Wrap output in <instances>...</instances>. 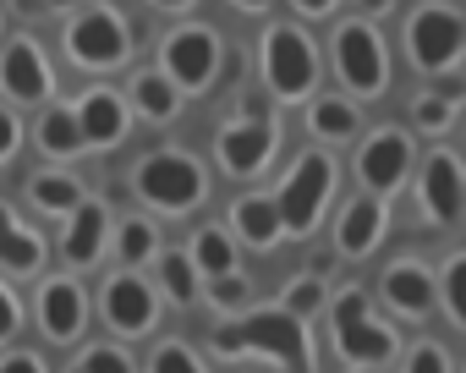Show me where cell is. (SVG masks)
<instances>
[{
	"instance_id": "obj_1",
	"label": "cell",
	"mask_w": 466,
	"mask_h": 373,
	"mask_svg": "<svg viewBox=\"0 0 466 373\" xmlns=\"http://www.w3.org/2000/svg\"><path fill=\"white\" fill-rule=\"evenodd\" d=\"M248 346L297 368L302 362V318L297 313H258V318H248L237 329H214V351L219 357H242Z\"/></svg>"
},
{
	"instance_id": "obj_2",
	"label": "cell",
	"mask_w": 466,
	"mask_h": 373,
	"mask_svg": "<svg viewBox=\"0 0 466 373\" xmlns=\"http://www.w3.org/2000/svg\"><path fill=\"white\" fill-rule=\"evenodd\" d=\"M406 45H411V61L422 72H444L461 61L466 50V17L450 12V6H422L411 23H406Z\"/></svg>"
},
{
	"instance_id": "obj_3",
	"label": "cell",
	"mask_w": 466,
	"mask_h": 373,
	"mask_svg": "<svg viewBox=\"0 0 466 373\" xmlns=\"http://www.w3.org/2000/svg\"><path fill=\"white\" fill-rule=\"evenodd\" d=\"M329 186H335V165L324 154H302L297 170H291V181H286V193H280V204H275L280 209V226L297 231V237H308L319 226V209L329 198Z\"/></svg>"
},
{
	"instance_id": "obj_4",
	"label": "cell",
	"mask_w": 466,
	"mask_h": 373,
	"mask_svg": "<svg viewBox=\"0 0 466 373\" xmlns=\"http://www.w3.org/2000/svg\"><path fill=\"white\" fill-rule=\"evenodd\" d=\"M137 193L154 209H192L203 198V170L187 154H148L137 165Z\"/></svg>"
},
{
	"instance_id": "obj_5",
	"label": "cell",
	"mask_w": 466,
	"mask_h": 373,
	"mask_svg": "<svg viewBox=\"0 0 466 373\" xmlns=\"http://www.w3.org/2000/svg\"><path fill=\"white\" fill-rule=\"evenodd\" d=\"M264 77H269V88L280 94V99H302L308 88H313V77H319V61H313V45L297 34V28H269V39H264Z\"/></svg>"
},
{
	"instance_id": "obj_6",
	"label": "cell",
	"mask_w": 466,
	"mask_h": 373,
	"mask_svg": "<svg viewBox=\"0 0 466 373\" xmlns=\"http://www.w3.org/2000/svg\"><path fill=\"white\" fill-rule=\"evenodd\" d=\"M335 66H340V77H346L357 94H379L384 77H390L384 39H379L368 23H346V28L335 34Z\"/></svg>"
},
{
	"instance_id": "obj_7",
	"label": "cell",
	"mask_w": 466,
	"mask_h": 373,
	"mask_svg": "<svg viewBox=\"0 0 466 373\" xmlns=\"http://www.w3.org/2000/svg\"><path fill=\"white\" fill-rule=\"evenodd\" d=\"M66 50L83 66H116V61H127V23L99 6V12H88L66 28Z\"/></svg>"
},
{
	"instance_id": "obj_8",
	"label": "cell",
	"mask_w": 466,
	"mask_h": 373,
	"mask_svg": "<svg viewBox=\"0 0 466 373\" xmlns=\"http://www.w3.org/2000/svg\"><path fill=\"white\" fill-rule=\"evenodd\" d=\"M335 340H340V351L357 357V362H384V357L395 351V335L368 318V302H362L357 291H346L340 307H335Z\"/></svg>"
},
{
	"instance_id": "obj_9",
	"label": "cell",
	"mask_w": 466,
	"mask_h": 373,
	"mask_svg": "<svg viewBox=\"0 0 466 373\" xmlns=\"http://www.w3.org/2000/svg\"><path fill=\"white\" fill-rule=\"evenodd\" d=\"M165 72L181 83V88H203L214 72H219V39L208 28H181L165 39Z\"/></svg>"
},
{
	"instance_id": "obj_10",
	"label": "cell",
	"mask_w": 466,
	"mask_h": 373,
	"mask_svg": "<svg viewBox=\"0 0 466 373\" xmlns=\"http://www.w3.org/2000/svg\"><path fill=\"white\" fill-rule=\"evenodd\" d=\"M461 204H466V170H461V159L455 154H433L422 165V209H428V220L450 226L461 215Z\"/></svg>"
},
{
	"instance_id": "obj_11",
	"label": "cell",
	"mask_w": 466,
	"mask_h": 373,
	"mask_svg": "<svg viewBox=\"0 0 466 373\" xmlns=\"http://www.w3.org/2000/svg\"><path fill=\"white\" fill-rule=\"evenodd\" d=\"M406 165H411V143H406V132H379L368 148H362V181L373 186V193H395L400 186V176H406Z\"/></svg>"
},
{
	"instance_id": "obj_12",
	"label": "cell",
	"mask_w": 466,
	"mask_h": 373,
	"mask_svg": "<svg viewBox=\"0 0 466 373\" xmlns=\"http://www.w3.org/2000/svg\"><path fill=\"white\" fill-rule=\"evenodd\" d=\"M269 154H275V126L269 121H242L219 137V165L230 176H253Z\"/></svg>"
},
{
	"instance_id": "obj_13",
	"label": "cell",
	"mask_w": 466,
	"mask_h": 373,
	"mask_svg": "<svg viewBox=\"0 0 466 373\" xmlns=\"http://www.w3.org/2000/svg\"><path fill=\"white\" fill-rule=\"evenodd\" d=\"M154 291L137 280V275H116L110 286H105V318L116 324V329H132V335H143L148 324H154Z\"/></svg>"
},
{
	"instance_id": "obj_14",
	"label": "cell",
	"mask_w": 466,
	"mask_h": 373,
	"mask_svg": "<svg viewBox=\"0 0 466 373\" xmlns=\"http://www.w3.org/2000/svg\"><path fill=\"white\" fill-rule=\"evenodd\" d=\"M0 88L17 94V99H45L50 94V66L34 50V39H17L6 55H0Z\"/></svg>"
},
{
	"instance_id": "obj_15",
	"label": "cell",
	"mask_w": 466,
	"mask_h": 373,
	"mask_svg": "<svg viewBox=\"0 0 466 373\" xmlns=\"http://www.w3.org/2000/svg\"><path fill=\"white\" fill-rule=\"evenodd\" d=\"M384 297H390V307H400V313H411V318H422V313L433 307V297H439V286H433V275H428L422 264H411V258H400V264H390V275H384Z\"/></svg>"
},
{
	"instance_id": "obj_16",
	"label": "cell",
	"mask_w": 466,
	"mask_h": 373,
	"mask_svg": "<svg viewBox=\"0 0 466 373\" xmlns=\"http://www.w3.org/2000/svg\"><path fill=\"white\" fill-rule=\"evenodd\" d=\"M83 291L72 286V280H50L45 291H39V324H45V335L50 340H72L77 329H83Z\"/></svg>"
},
{
	"instance_id": "obj_17",
	"label": "cell",
	"mask_w": 466,
	"mask_h": 373,
	"mask_svg": "<svg viewBox=\"0 0 466 373\" xmlns=\"http://www.w3.org/2000/svg\"><path fill=\"white\" fill-rule=\"evenodd\" d=\"M77 126H83V143H116L127 132V105L110 88H94L77 105Z\"/></svg>"
},
{
	"instance_id": "obj_18",
	"label": "cell",
	"mask_w": 466,
	"mask_h": 373,
	"mask_svg": "<svg viewBox=\"0 0 466 373\" xmlns=\"http://www.w3.org/2000/svg\"><path fill=\"white\" fill-rule=\"evenodd\" d=\"M384 237V209L379 204H346L340 209V231H335V242H340V253H373V242Z\"/></svg>"
},
{
	"instance_id": "obj_19",
	"label": "cell",
	"mask_w": 466,
	"mask_h": 373,
	"mask_svg": "<svg viewBox=\"0 0 466 373\" xmlns=\"http://www.w3.org/2000/svg\"><path fill=\"white\" fill-rule=\"evenodd\" d=\"M39 258H45V242L34 231H23L12 209H0V264L6 269H34Z\"/></svg>"
},
{
	"instance_id": "obj_20",
	"label": "cell",
	"mask_w": 466,
	"mask_h": 373,
	"mask_svg": "<svg viewBox=\"0 0 466 373\" xmlns=\"http://www.w3.org/2000/svg\"><path fill=\"white\" fill-rule=\"evenodd\" d=\"M99 247H105V209H99V204H88V209H77V215H72L66 258H72V264H94V258H99Z\"/></svg>"
},
{
	"instance_id": "obj_21",
	"label": "cell",
	"mask_w": 466,
	"mask_h": 373,
	"mask_svg": "<svg viewBox=\"0 0 466 373\" xmlns=\"http://www.w3.org/2000/svg\"><path fill=\"white\" fill-rule=\"evenodd\" d=\"M230 220H237V231L253 242V247H269L280 237V209L264 204V198H242L237 209H230Z\"/></svg>"
},
{
	"instance_id": "obj_22",
	"label": "cell",
	"mask_w": 466,
	"mask_h": 373,
	"mask_svg": "<svg viewBox=\"0 0 466 373\" xmlns=\"http://www.w3.org/2000/svg\"><path fill=\"white\" fill-rule=\"evenodd\" d=\"M466 99V83H444L439 94H428V99H417L411 105V121L422 126V132H444L450 121H455V105Z\"/></svg>"
},
{
	"instance_id": "obj_23",
	"label": "cell",
	"mask_w": 466,
	"mask_h": 373,
	"mask_svg": "<svg viewBox=\"0 0 466 373\" xmlns=\"http://www.w3.org/2000/svg\"><path fill=\"white\" fill-rule=\"evenodd\" d=\"M39 143H45L50 154H77V148H83L77 110H45V121H39Z\"/></svg>"
},
{
	"instance_id": "obj_24",
	"label": "cell",
	"mask_w": 466,
	"mask_h": 373,
	"mask_svg": "<svg viewBox=\"0 0 466 373\" xmlns=\"http://www.w3.org/2000/svg\"><path fill=\"white\" fill-rule=\"evenodd\" d=\"M132 99H137V110H143V116H154V121L176 116V83H165L159 72H143V77L132 83Z\"/></svg>"
},
{
	"instance_id": "obj_25",
	"label": "cell",
	"mask_w": 466,
	"mask_h": 373,
	"mask_svg": "<svg viewBox=\"0 0 466 373\" xmlns=\"http://www.w3.org/2000/svg\"><path fill=\"white\" fill-rule=\"evenodd\" d=\"M77 181L72 176H34V204L39 209H56V215H66V209H77Z\"/></svg>"
},
{
	"instance_id": "obj_26",
	"label": "cell",
	"mask_w": 466,
	"mask_h": 373,
	"mask_svg": "<svg viewBox=\"0 0 466 373\" xmlns=\"http://www.w3.org/2000/svg\"><path fill=\"white\" fill-rule=\"evenodd\" d=\"M192 264H198V269H208V275H230V264H237V253H230V242H225L219 231H198Z\"/></svg>"
},
{
	"instance_id": "obj_27",
	"label": "cell",
	"mask_w": 466,
	"mask_h": 373,
	"mask_svg": "<svg viewBox=\"0 0 466 373\" xmlns=\"http://www.w3.org/2000/svg\"><path fill=\"white\" fill-rule=\"evenodd\" d=\"M313 126H319L324 137H351V132H357V110H351L346 99H319Z\"/></svg>"
},
{
	"instance_id": "obj_28",
	"label": "cell",
	"mask_w": 466,
	"mask_h": 373,
	"mask_svg": "<svg viewBox=\"0 0 466 373\" xmlns=\"http://www.w3.org/2000/svg\"><path fill=\"white\" fill-rule=\"evenodd\" d=\"M198 264L192 258H181V253H170L165 264H159V280H165V291L176 297V302H192L198 297V275H192Z\"/></svg>"
},
{
	"instance_id": "obj_29",
	"label": "cell",
	"mask_w": 466,
	"mask_h": 373,
	"mask_svg": "<svg viewBox=\"0 0 466 373\" xmlns=\"http://www.w3.org/2000/svg\"><path fill=\"white\" fill-rule=\"evenodd\" d=\"M444 302H450V318L466 324V253H455L444 269Z\"/></svg>"
},
{
	"instance_id": "obj_30",
	"label": "cell",
	"mask_w": 466,
	"mask_h": 373,
	"mask_svg": "<svg viewBox=\"0 0 466 373\" xmlns=\"http://www.w3.org/2000/svg\"><path fill=\"white\" fill-rule=\"evenodd\" d=\"M148 253H154V226L148 220H127L121 226V258L127 264H143Z\"/></svg>"
},
{
	"instance_id": "obj_31",
	"label": "cell",
	"mask_w": 466,
	"mask_h": 373,
	"mask_svg": "<svg viewBox=\"0 0 466 373\" xmlns=\"http://www.w3.org/2000/svg\"><path fill=\"white\" fill-rule=\"evenodd\" d=\"M154 373H203V368H198V357H192L187 346H176V340H170V346H159V351H154Z\"/></svg>"
},
{
	"instance_id": "obj_32",
	"label": "cell",
	"mask_w": 466,
	"mask_h": 373,
	"mask_svg": "<svg viewBox=\"0 0 466 373\" xmlns=\"http://www.w3.org/2000/svg\"><path fill=\"white\" fill-rule=\"evenodd\" d=\"M319 302H324V280H297V286L286 291V313H297V318L313 313Z\"/></svg>"
},
{
	"instance_id": "obj_33",
	"label": "cell",
	"mask_w": 466,
	"mask_h": 373,
	"mask_svg": "<svg viewBox=\"0 0 466 373\" xmlns=\"http://www.w3.org/2000/svg\"><path fill=\"white\" fill-rule=\"evenodd\" d=\"M214 307H242L248 302V280L242 275H214Z\"/></svg>"
},
{
	"instance_id": "obj_34",
	"label": "cell",
	"mask_w": 466,
	"mask_h": 373,
	"mask_svg": "<svg viewBox=\"0 0 466 373\" xmlns=\"http://www.w3.org/2000/svg\"><path fill=\"white\" fill-rule=\"evenodd\" d=\"M77 373H132V362H127V351L99 346V351H88V357H83V368H77Z\"/></svg>"
},
{
	"instance_id": "obj_35",
	"label": "cell",
	"mask_w": 466,
	"mask_h": 373,
	"mask_svg": "<svg viewBox=\"0 0 466 373\" xmlns=\"http://www.w3.org/2000/svg\"><path fill=\"white\" fill-rule=\"evenodd\" d=\"M406 373H450V357L439 351V346H417L411 351V368Z\"/></svg>"
},
{
	"instance_id": "obj_36",
	"label": "cell",
	"mask_w": 466,
	"mask_h": 373,
	"mask_svg": "<svg viewBox=\"0 0 466 373\" xmlns=\"http://www.w3.org/2000/svg\"><path fill=\"white\" fill-rule=\"evenodd\" d=\"M17 318H23V313H17V297H12L6 286H0V340L17 335Z\"/></svg>"
},
{
	"instance_id": "obj_37",
	"label": "cell",
	"mask_w": 466,
	"mask_h": 373,
	"mask_svg": "<svg viewBox=\"0 0 466 373\" xmlns=\"http://www.w3.org/2000/svg\"><path fill=\"white\" fill-rule=\"evenodd\" d=\"M0 373H45V362L34 351H12L6 362H0Z\"/></svg>"
},
{
	"instance_id": "obj_38",
	"label": "cell",
	"mask_w": 466,
	"mask_h": 373,
	"mask_svg": "<svg viewBox=\"0 0 466 373\" xmlns=\"http://www.w3.org/2000/svg\"><path fill=\"white\" fill-rule=\"evenodd\" d=\"M12 154H17V121L0 110V159H12Z\"/></svg>"
},
{
	"instance_id": "obj_39",
	"label": "cell",
	"mask_w": 466,
	"mask_h": 373,
	"mask_svg": "<svg viewBox=\"0 0 466 373\" xmlns=\"http://www.w3.org/2000/svg\"><path fill=\"white\" fill-rule=\"evenodd\" d=\"M297 12H308V17H324V12H335V0H297Z\"/></svg>"
},
{
	"instance_id": "obj_40",
	"label": "cell",
	"mask_w": 466,
	"mask_h": 373,
	"mask_svg": "<svg viewBox=\"0 0 466 373\" xmlns=\"http://www.w3.org/2000/svg\"><path fill=\"white\" fill-rule=\"evenodd\" d=\"M154 6H192V0H154Z\"/></svg>"
},
{
	"instance_id": "obj_41",
	"label": "cell",
	"mask_w": 466,
	"mask_h": 373,
	"mask_svg": "<svg viewBox=\"0 0 466 373\" xmlns=\"http://www.w3.org/2000/svg\"><path fill=\"white\" fill-rule=\"evenodd\" d=\"M237 6H269V0H237Z\"/></svg>"
},
{
	"instance_id": "obj_42",
	"label": "cell",
	"mask_w": 466,
	"mask_h": 373,
	"mask_svg": "<svg viewBox=\"0 0 466 373\" xmlns=\"http://www.w3.org/2000/svg\"><path fill=\"white\" fill-rule=\"evenodd\" d=\"M45 6H72V0H45Z\"/></svg>"
}]
</instances>
